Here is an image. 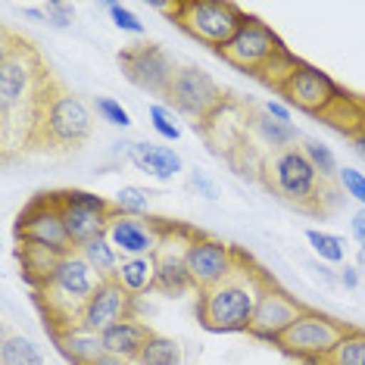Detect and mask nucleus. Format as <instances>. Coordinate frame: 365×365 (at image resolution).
I'll return each mask as SVG.
<instances>
[{"mask_svg": "<svg viewBox=\"0 0 365 365\" xmlns=\"http://www.w3.org/2000/svg\"><path fill=\"white\" fill-rule=\"evenodd\" d=\"M356 269H359V272H365V244H359V247H356Z\"/></svg>", "mask_w": 365, "mask_h": 365, "instance_id": "nucleus-46", "label": "nucleus"}, {"mask_svg": "<svg viewBox=\"0 0 365 365\" xmlns=\"http://www.w3.org/2000/svg\"><path fill=\"white\" fill-rule=\"evenodd\" d=\"M131 309H135V297H131L128 290H122L119 281L115 278L101 281V287L94 290L91 303L85 306V312H81V325L103 334V331H110L113 325H119V322L135 319Z\"/></svg>", "mask_w": 365, "mask_h": 365, "instance_id": "nucleus-18", "label": "nucleus"}, {"mask_svg": "<svg viewBox=\"0 0 365 365\" xmlns=\"http://www.w3.org/2000/svg\"><path fill=\"white\" fill-rule=\"evenodd\" d=\"M113 212L119 215H138V219H150L153 210V190L138 187V185H122L113 197Z\"/></svg>", "mask_w": 365, "mask_h": 365, "instance_id": "nucleus-27", "label": "nucleus"}, {"mask_svg": "<svg viewBox=\"0 0 365 365\" xmlns=\"http://www.w3.org/2000/svg\"><path fill=\"white\" fill-rule=\"evenodd\" d=\"M94 135V110L78 94L56 88L41 113L38 147H56V150H76L88 144Z\"/></svg>", "mask_w": 365, "mask_h": 365, "instance_id": "nucleus-4", "label": "nucleus"}, {"mask_svg": "<svg viewBox=\"0 0 365 365\" xmlns=\"http://www.w3.org/2000/svg\"><path fill=\"white\" fill-rule=\"evenodd\" d=\"M94 365H135V362H131V359H119V356H110V353H106L103 359L94 362Z\"/></svg>", "mask_w": 365, "mask_h": 365, "instance_id": "nucleus-44", "label": "nucleus"}, {"mask_svg": "<svg viewBox=\"0 0 365 365\" xmlns=\"http://www.w3.org/2000/svg\"><path fill=\"white\" fill-rule=\"evenodd\" d=\"M41 10H44V26L51 29H69L76 22V6L66 0H47L41 4Z\"/></svg>", "mask_w": 365, "mask_h": 365, "instance_id": "nucleus-37", "label": "nucleus"}, {"mask_svg": "<svg viewBox=\"0 0 365 365\" xmlns=\"http://www.w3.org/2000/svg\"><path fill=\"white\" fill-rule=\"evenodd\" d=\"M303 365H325V362H303Z\"/></svg>", "mask_w": 365, "mask_h": 365, "instance_id": "nucleus-47", "label": "nucleus"}, {"mask_svg": "<svg viewBox=\"0 0 365 365\" xmlns=\"http://www.w3.org/2000/svg\"><path fill=\"white\" fill-rule=\"evenodd\" d=\"M16 240L19 244H38V247H51L56 253H72L69 231H66L60 203L56 194H38L22 206L19 219H16Z\"/></svg>", "mask_w": 365, "mask_h": 365, "instance_id": "nucleus-9", "label": "nucleus"}, {"mask_svg": "<svg viewBox=\"0 0 365 365\" xmlns=\"http://www.w3.org/2000/svg\"><path fill=\"white\" fill-rule=\"evenodd\" d=\"M250 19L237 4L231 0H181L178 26L197 38L200 44L212 47L215 53L240 31V26Z\"/></svg>", "mask_w": 365, "mask_h": 365, "instance_id": "nucleus-7", "label": "nucleus"}, {"mask_svg": "<svg viewBox=\"0 0 365 365\" xmlns=\"http://www.w3.org/2000/svg\"><path fill=\"white\" fill-rule=\"evenodd\" d=\"M60 88L41 60V53L26 38H16L13 31H4L0 47V135L4 150L38 147L41 113H44L51 94Z\"/></svg>", "mask_w": 365, "mask_h": 365, "instance_id": "nucleus-1", "label": "nucleus"}, {"mask_svg": "<svg viewBox=\"0 0 365 365\" xmlns=\"http://www.w3.org/2000/svg\"><path fill=\"white\" fill-rule=\"evenodd\" d=\"M269 284L272 278L259 265H253L250 256H240L228 278L197 294V322L212 334H247Z\"/></svg>", "mask_w": 365, "mask_h": 365, "instance_id": "nucleus-2", "label": "nucleus"}, {"mask_svg": "<svg viewBox=\"0 0 365 365\" xmlns=\"http://www.w3.org/2000/svg\"><path fill=\"white\" fill-rule=\"evenodd\" d=\"M306 240H309L315 259L328 262V265H337L346 259V240L340 235H331V231H322V228H309L306 231Z\"/></svg>", "mask_w": 365, "mask_h": 365, "instance_id": "nucleus-30", "label": "nucleus"}, {"mask_svg": "<svg viewBox=\"0 0 365 365\" xmlns=\"http://www.w3.org/2000/svg\"><path fill=\"white\" fill-rule=\"evenodd\" d=\"M97 287H101V275L91 269L78 250H72L63 256L56 272L47 278V284H41L35 294L51 328H63L81 322V312H85Z\"/></svg>", "mask_w": 365, "mask_h": 365, "instance_id": "nucleus-3", "label": "nucleus"}, {"mask_svg": "<svg viewBox=\"0 0 365 365\" xmlns=\"http://www.w3.org/2000/svg\"><path fill=\"white\" fill-rule=\"evenodd\" d=\"M350 328L353 325L334 319V315H325L319 309H303V315L281 334L275 346L297 362H325L328 353L344 340Z\"/></svg>", "mask_w": 365, "mask_h": 365, "instance_id": "nucleus-6", "label": "nucleus"}, {"mask_svg": "<svg viewBox=\"0 0 365 365\" xmlns=\"http://www.w3.org/2000/svg\"><path fill=\"white\" fill-rule=\"evenodd\" d=\"M240 256L244 253H240L237 247L197 231L187 244V275H190V284H194L197 294L215 287L222 278H228Z\"/></svg>", "mask_w": 365, "mask_h": 365, "instance_id": "nucleus-12", "label": "nucleus"}, {"mask_svg": "<svg viewBox=\"0 0 365 365\" xmlns=\"http://www.w3.org/2000/svg\"><path fill=\"white\" fill-rule=\"evenodd\" d=\"M119 66L125 72V78L131 81L135 88L147 91L153 97H165L175 81V72L178 66L165 56L163 47L156 44H135V47H125L119 53Z\"/></svg>", "mask_w": 365, "mask_h": 365, "instance_id": "nucleus-14", "label": "nucleus"}, {"mask_svg": "<svg viewBox=\"0 0 365 365\" xmlns=\"http://www.w3.org/2000/svg\"><path fill=\"white\" fill-rule=\"evenodd\" d=\"M150 10L156 13H163V16H169L172 22H178V16H181V0H169V4H160V0H150Z\"/></svg>", "mask_w": 365, "mask_h": 365, "instance_id": "nucleus-41", "label": "nucleus"}, {"mask_svg": "<svg viewBox=\"0 0 365 365\" xmlns=\"http://www.w3.org/2000/svg\"><path fill=\"white\" fill-rule=\"evenodd\" d=\"M284 51V44H281V38L272 31L265 22L259 19H247L240 31L235 38L228 41L225 47L219 51V56L225 60L228 66H235L237 72H247V76H259V72L269 66L275 56Z\"/></svg>", "mask_w": 365, "mask_h": 365, "instance_id": "nucleus-11", "label": "nucleus"}, {"mask_svg": "<svg viewBox=\"0 0 365 365\" xmlns=\"http://www.w3.org/2000/svg\"><path fill=\"white\" fill-rule=\"evenodd\" d=\"M359 281H362V275H359V269H356V265H340V269H337V284L340 287L356 290V287H359Z\"/></svg>", "mask_w": 365, "mask_h": 365, "instance_id": "nucleus-40", "label": "nucleus"}, {"mask_svg": "<svg viewBox=\"0 0 365 365\" xmlns=\"http://www.w3.org/2000/svg\"><path fill=\"white\" fill-rule=\"evenodd\" d=\"M128 163L156 181H172L185 172V160L178 156V150H172V147H165V144H156V140H135L131 153H128Z\"/></svg>", "mask_w": 365, "mask_h": 365, "instance_id": "nucleus-19", "label": "nucleus"}, {"mask_svg": "<svg viewBox=\"0 0 365 365\" xmlns=\"http://www.w3.org/2000/svg\"><path fill=\"white\" fill-rule=\"evenodd\" d=\"M56 203H60L66 231L76 250H81L91 240L103 237L113 219V203L103 197L91 194V190H53Z\"/></svg>", "mask_w": 365, "mask_h": 365, "instance_id": "nucleus-10", "label": "nucleus"}, {"mask_svg": "<svg viewBox=\"0 0 365 365\" xmlns=\"http://www.w3.org/2000/svg\"><path fill=\"white\" fill-rule=\"evenodd\" d=\"M262 113L269 115V119L275 122H284V125H290V106L284 101H265L262 103Z\"/></svg>", "mask_w": 365, "mask_h": 365, "instance_id": "nucleus-39", "label": "nucleus"}, {"mask_svg": "<svg viewBox=\"0 0 365 365\" xmlns=\"http://www.w3.org/2000/svg\"><path fill=\"white\" fill-rule=\"evenodd\" d=\"M309 265H312V272H315V275H319L322 281H325V284H328V287H334V284H337V272H334V269H331V265H328V262L315 259V262H309Z\"/></svg>", "mask_w": 365, "mask_h": 365, "instance_id": "nucleus-42", "label": "nucleus"}, {"mask_svg": "<svg viewBox=\"0 0 365 365\" xmlns=\"http://www.w3.org/2000/svg\"><path fill=\"white\" fill-rule=\"evenodd\" d=\"M94 113L113 128H122V131L131 128V113L115 97H94Z\"/></svg>", "mask_w": 365, "mask_h": 365, "instance_id": "nucleus-34", "label": "nucleus"}, {"mask_svg": "<svg viewBox=\"0 0 365 365\" xmlns=\"http://www.w3.org/2000/svg\"><path fill=\"white\" fill-rule=\"evenodd\" d=\"M165 228H169V222L163 219H138V215L113 212L106 237L119 250L122 259H131V256H153L160 250Z\"/></svg>", "mask_w": 365, "mask_h": 365, "instance_id": "nucleus-17", "label": "nucleus"}, {"mask_svg": "<svg viewBox=\"0 0 365 365\" xmlns=\"http://www.w3.org/2000/svg\"><path fill=\"white\" fill-rule=\"evenodd\" d=\"M325 365H365V331L350 328L344 340L328 353Z\"/></svg>", "mask_w": 365, "mask_h": 365, "instance_id": "nucleus-31", "label": "nucleus"}, {"mask_svg": "<svg viewBox=\"0 0 365 365\" xmlns=\"http://www.w3.org/2000/svg\"><path fill=\"white\" fill-rule=\"evenodd\" d=\"M303 309L306 306L297 300V297H290L287 290H281L275 281H272V284L265 287V294L259 297V306H256L247 334L275 346L281 340V334H284V331L303 315Z\"/></svg>", "mask_w": 365, "mask_h": 365, "instance_id": "nucleus-16", "label": "nucleus"}, {"mask_svg": "<svg viewBox=\"0 0 365 365\" xmlns=\"http://www.w3.org/2000/svg\"><path fill=\"white\" fill-rule=\"evenodd\" d=\"M147 115H150V125H153V131H156V135H160L163 140H169V144H175V140H181L178 113L172 110L169 103H150V110H147Z\"/></svg>", "mask_w": 365, "mask_h": 365, "instance_id": "nucleus-33", "label": "nucleus"}, {"mask_svg": "<svg viewBox=\"0 0 365 365\" xmlns=\"http://www.w3.org/2000/svg\"><path fill=\"white\" fill-rule=\"evenodd\" d=\"M353 147H356V153H359L362 156V160H365V128L359 131V135H356L353 138Z\"/></svg>", "mask_w": 365, "mask_h": 365, "instance_id": "nucleus-45", "label": "nucleus"}, {"mask_svg": "<svg viewBox=\"0 0 365 365\" xmlns=\"http://www.w3.org/2000/svg\"><path fill=\"white\" fill-rule=\"evenodd\" d=\"M300 66H303V60H297V56H294V53H290L287 47H284V51H281V53L275 56V60H272L269 66H265V69H262L256 78L265 81V85H272L275 91H281V88L287 85V78L294 76V72L300 69Z\"/></svg>", "mask_w": 365, "mask_h": 365, "instance_id": "nucleus-32", "label": "nucleus"}, {"mask_svg": "<svg viewBox=\"0 0 365 365\" xmlns=\"http://www.w3.org/2000/svg\"><path fill=\"white\" fill-rule=\"evenodd\" d=\"M51 334L56 340V346H60V353L72 365H94L106 356L103 334L85 328L81 322H76V325H63V328H51Z\"/></svg>", "mask_w": 365, "mask_h": 365, "instance_id": "nucleus-20", "label": "nucleus"}, {"mask_svg": "<svg viewBox=\"0 0 365 365\" xmlns=\"http://www.w3.org/2000/svg\"><path fill=\"white\" fill-rule=\"evenodd\" d=\"M197 231L178 222H169L163 235L160 250L153 253L156 259V290L165 297H185L187 290H194L187 275V244Z\"/></svg>", "mask_w": 365, "mask_h": 365, "instance_id": "nucleus-13", "label": "nucleus"}, {"mask_svg": "<svg viewBox=\"0 0 365 365\" xmlns=\"http://www.w3.org/2000/svg\"><path fill=\"white\" fill-rule=\"evenodd\" d=\"M262 178L281 200L300 206V210H315L322 200V185L319 172L309 165L300 147H290L281 153H269L262 165Z\"/></svg>", "mask_w": 365, "mask_h": 365, "instance_id": "nucleus-5", "label": "nucleus"}, {"mask_svg": "<svg viewBox=\"0 0 365 365\" xmlns=\"http://www.w3.org/2000/svg\"><path fill=\"white\" fill-rule=\"evenodd\" d=\"M350 235L359 240V244H365V210L353 212V219H350Z\"/></svg>", "mask_w": 365, "mask_h": 365, "instance_id": "nucleus-43", "label": "nucleus"}, {"mask_svg": "<svg viewBox=\"0 0 365 365\" xmlns=\"http://www.w3.org/2000/svg\"><path fill=\"white\" fill-rule=\"evenodd\" d=\"M187 187L194 190L197 197H203V200H210L215 203L222 197V187H219V181H215L210 172L200 169V165H194V169H187Z\"/></svg>", "mask_w": 365, "mask_h": 365, "instance_id": "nucleus-35", "label": "nucleus"}, {"mask_svg": "<svg viewBox=\"0 0 365 365\" xmlns=\"http://www.w3.org/2000/svg\"><path fill=\"white\" fill-rule=\"evenodd\" d=\"M181 359H185V350H181L178 340L153 331L140 356L135 359V365H181Z\"/></svg>", "mask_w": 365, "mask_h": 365, "instance_id": "nucleus-26", "label": "nucleus"}, {"mask_svg": "<svg viewBox=\"0 0 365 365\" xmlns=\"http://www.w3.org/2000/svg\"><path fill=\"white\" fill-rule=\"evenodd\" d=\"M66 253H56L51 247H38V244H19V265H22V275L31 287H41L47 284V278L56 272Z\"/></svg>", "mask_w": 365, "mask_h": 365, "instance_id": "nucleus-23", "label": "nucleus"}, {"mask_svg": "<svg viewBox=\"0 0 365 365\" xmlns=\"http://www.w3.org/2000/svg\"><path fill=\"white\" fill-rule=\"evenodd\" d=\"M337 181H340V187H344V194L353 197V200L365 210V175L362 172L353 169V165H344V169L337 172Z\"/></svg>", "mask_w": 365, "mask_h": 365, "instance_id": "nucleus-38", "label": "nucleus"}, {"mask_svg": "<svg viewBox=\"0 0 365 365\" xmlns=\"http://www.w3.org/2000/svg\"><path fill=\"white\" fill-rule=\"evenodd\" d=\"M78 253L85 256L91 269L101 275V281H113L115 272H119V265H122L119 250H115V247L110 244V237H106V235L97 237V240H91V244H85Z\"/></svg>", "mask_w": 365, "mask_h": 365, "instance_id": "nucleus-25", "label": "nucleus"}, {"mask_svg": "<svg viewBox=\"0 0 365 365\" xmlns=\"http://www.w3.org/2000/svg\"><path fill=\"white\" fill-rule=\"evenodd\" d=\"M115 281L122 284V290H128L131 297H147L156 290V259L153 256H131V259H122L119 272H115Z\"/></svg>", "mask_w": 365, "mask_h": 365, "instance_id": "nucleus-22", "label": "nucleus"}, {"mask_svg": "<svg viewBox=\"0 0 365 365\" xmlns=\"http://www.w3.org/2000/svg\"><path fill=\"white\" fill-rule=\"evenodd\" d=\"M165 101L175 113L194 119V125H206L228 103V97L206 69H200V66H178Z\"/></svg>", "mask_w": 365, "mask_h": 365, "instance_id": "nucleus-8", "label": "nucleus"}, {"mask_svg": "<svg viewBox=\"0 0 365 365\" xmlns=\"http://www.w3.org/2000/svg\"><path fill=\"white\" fill-rule=\"evenodd\" d=\"M281 97H284L287 106H297V110L309 113V115H325L331 106H334L340 97H344V91L337 88V81L328 76V72L315 69V66L303 63L300 69L294 72V76L287 78V85L278 91Z\"/></svg>", "mask_w": 365, "mask_h": 365, "instance_id": "nucleus-15", "label": "nucleus"}, {"mask_svg": "<svg viewBox=\"0 0 365 365\" xmlns=\"http://www.w3.org/2000/svg\"><path fill=\"white\" fill-rule=\"evenodd\" d=\"M153 331L144 325V322L138 319H125L119 322V325H113L110 331H103V350L110 356H119V359H131L135 362L140 350H144V344L150 340Z\"/></svg>", "mask_w": 365, "mask_h": 365, "instance_id": "nucleus-21", "label": "nucleus"}, {"mask_svg": "<svg viewBox=\"0 0 365 365\" xmlns=\"http://www.w3.org/2000/svg\"><path fill=\"white\" fill-rule=\"evenodd\" d=\"M103 10L110 13L113 26L119 29V31H125V35H138V38H140V35L147 31V26L135 16V10H128L125 4H103Z\"/></svg>", "mask_w": 365, "mask_h": 365, "instance_id": "nucleus-36", "label": "nucleus"}, {"mask_svg": "<svg viewBox=\"0 0 365 365\" xmlns=\"http://www.w3.org/2000/svg\"><path fill=\"white\" fill-rule=\"evenodd\" d=\"M250 131L259 138V144L269 153H281V150H290V147L300 144V131H297L294 125H284V122L269 119L265 113H253L250 115Z\"/></svg>", "mask_w": 365, "mask_h": 365, "instance_id": "nucleus-24", "label": "nucleus"}, {"mask_svg": "<svg viewBox=\"0 0 365 365\" xmlns=\"http://www.w3.org/2000/svg\"><path fill=\"white\" fill-rule=\"evenodd\" d=\"M0 365H44V356L31 337L6 334L0 344Z\"/></svg>", "mask_w": 365, "mask_h": 365, "instance_id": "nucleus-28", "label": "nucleus"}, {"mask_svg": "<svg viewBox=\"0 0 365 365\" xmlns=\"http://www.w3.org/2000/svg\"><path fill=\"white\" fill-rule=\"evenodd\" d=\"M300 150H303L306 160H309L312 169L319 172L322 181H334L337 178L340 165H337V156H334V150H331L328 144H322L319 138H303L300 140Z\"/></svg>", "mask_w": 365, "mask_h": 365, "instance_id": "nucleus-29", "label": "nucleus"}]
</instances>
